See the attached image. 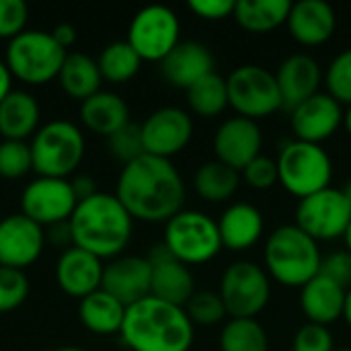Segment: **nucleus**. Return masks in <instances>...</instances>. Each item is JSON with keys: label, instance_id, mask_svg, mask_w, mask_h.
<instances>
[{"label": "nucleus", "instance_id": "obj_33", "mask_svg": "<svg viewBox=\"0 0 351 351\" xmlns=\"http://www.w3.org/2000/svg\"><path fill=\"white\" fill-rule=\"evenodd\" d=\"M97 64L103 80L111 84H123L138 74L142 58L134 51V47L128 41H113L103 47Z\"/></svg>", "mask_w": 351, "mask_h": 351}, {"label": "nucleus", "instance_id": "obj_44", "mask_svg": "<svg viewBox=\"0 0 351 351\" xmlns=\"http://www.w3.org/2000/svg\"><path fill=\"white\" fill-rule=\"evenodd\" d=\"M234 0H191L189 10L204 21H224L234 14Z\"/></svg>", "mask_w": 351, "mask_h": 351}, {"label": "nucleus", "instance_id": "obj_51", "mask_svg": "<svg viewBox=\"0 0 351 351\" xmlns=\"http://www.w3.org/2000/svg\"><path fill=\"white\" fill-rule=\"evenodd\" d=\"M343 241H346V251L351 253V224L350 228H348V232H346V237H343Z\"/></svg>", "mask_w": 351, "mask_h": 351}, {"label": "nucleus", "instance_id": "obj_53", "mask_svg": "<svg viewBox=\"0 0 351 351\" xmlns=\"http://www.w3.org/2000/svg\"><path fill=\"white\" fill-rule=\"evenodd\" d=\"M56 351H86V350H82V348H74V346H66V348H60V350H56Z\"/></svg>", "mask_w": 351, "mask_h": 351}, {"label": "nucleus", "instance_id": "obj_11", "mask_svg": "<svg viewBox=\"0 0 351 351\" xmlns=\"http://www.w3.org/2000/svg\"><path fill=\"white\" fill-rule=\"evenodd\" d=\"M181 23L173 8L150 4L138 10L128 29V43L142 62H162L181 43Z\"/></svg>", "mask_w": 351, "mask_h": 351}, {"label": "nucleus", "instance_id": "obj_18", "mask_svg": "<svg viewBox=\"0 0 351 351\" xmlns=\"http://www.w3.org/2000/svg\"><path fill=\"white\" fill-rule=\"evenodd\" d=\"M152 265L148 257L119 255L111 259L103 269L101 288L117 298L123 306H132L150 296Z\"/></svg>", "mask_w": 351, "mask_h": 351}, {"label": "nucleus", "instance_id": "obj_35", "mask_svg": "<svg viewBox=\"0 0 351 351\" xmlns=\"http://www.w3.org/2000/svg\"><path fill=\"white\" fill-rule=\"evenodd\" d=\"M323 84L327 93L343 107L351 105V47L339 51L327 66Z\"/></svg>", "mask_w": 351, "mask_h": 351}, {"label": "nucleus", "instance_id": "obj_4", "mask_svg": "<svg viewBox=\"0 0 351 351\" xmlns=\"http://www.w3.org/2000/svg\"><path fill=\"white\" fill-rule=\"evenodd\" d=\"M323 253L319 243L296 224H282L265 241L263 269L284 288H302L321 274Z\"/></svg>", "mask_w": 351, "mask_h": 351}, {"label": "nucleus", "instance_id": "obj_29", "mask_svg": "<svg viewBox=\"0 0 351 351\" xmlns=\"http://www.w3.org/2000/svg\"><path fill=\"white\" fill-rule=\"evenodd\" d=\"M58 82H60V88L70 99L82 103L101 90L103 76H101L97 60H93L86 53L72 51L64 60V66L58 74Z\"/></svg>", "mask_w": 351, "mask_h": 351}, {"label": "nucleus", "instance_id": "obj_5", "mask_svg": "<svg viewBox=\"0 0 351 351\" xmlns=\"http://www.w3.org/2000/svg\"><path fill=\"white\" fill-rule=\"evenodd\" d=\"M68 51L53 39L51 33L39 29H27L8 41L4 64L12 78L23 84L41 86L49 80H58Z\"/></svg>", "mask_w": 351, "mask_h": 351}, {"label": "nucleus", "instance_id": "obj_2", "mask_svg": "<svg viewBox=\"0 0 351 351\" xmlns=\"http://www.w3.org/2000/svg\"><path fill=\"white\" fill-rule=\"evenodd\" d=\"M68 224L72 232V247L90 253L101 261L119 257L134 234V218L115 193L105 191L78 202Z\"/></svg>", "mask_w": 351, "mask_h": 351}, {"label": "nucleus", "instance_id": "obj_19", "mask_svg": "<svg viewBox=\"0 0 351 351\" xmlns=\"http://www.w3.org/2000/svg\"><path fill=\"white\" fill-rule=\"evenodd\" d=\"M148 261L152 265V286H150V296L175 304V306H183L189 302V298L195 294V282H193V274L191 269L177 261L167 249L165 245H156L150 255Z\"/></svg>", "mask_w": 351, "mask_h": 351}, {"label": "nucleus", "instance_id": "obj_48", "mask_svg": "<svg viewBox=\"0 0 351 351\" xmlns=\"http://www.w3.org/2000/svg\"><path fill=\"white\" fill-rule=\"evenodd\" d=\"M10 90H12V74L4 64V60H0V103L8 97Z\"/></svg>", "mask_w": 351, "mask_h": 351}, {"label": "nucleus", "instance_id": "obj_38", "mask_svg": "<svg viewBox=\"0 0 351 351\" xmlns=\"http://www.w3.org/2000/svg\"><path fill=\"white\" fill-rule=\"evenodd\" d=\"M29 296V280L25 271L0 265V315L16 311Z\"/></svg>", "mask_w": 351, "mask_h": 351}, {"label": "nucleus", "instance_id": "obj_40", "mask_svg": "<svg viewBox=\"0 0 351 351\" xmlns=\"http://www.w3.org/2000/svg\"><path fill=\"white\" fill-rule=\"evenodd\" d=\"M241 179L257 191H267L271 187H276L280 183L278 177V162L271 156L259 154L255 160H251L243 171H241Z\"/></svg>", "mask_w": 351, "mask_h": 351}, {"label": "nucleus", "instance_id": "obj_52", "mask_svg": "<svg viewBox=\"0 0 351 351\" xmlns=\"http://www.w3.org/2000/svg\"><path fill=\"white\" fill-rule=\"evenodd\" d=\"M343 193L348 195V199L351 202V175H350V179H348V183H346V187H343Z\"/></svg>", "mask_w": 351, "mask_h": 351}, {"label": "nucleus", "instance_id": "obj_10", "mask_svg": "<svg viewBox=\"0 0 351 351\" xmlns=\"http://www.w3.org/2000/svg\"><path fill=\"white\" fill-rule=\"evenodd\" d=\"M218 294L230 319H257L271 300V280L261 265L237 261L224 269Z\"/></svg>", "mask_w": 351, "mask_h": 351}, {"label": "nucleus", "instance_id": "obj_8", "mask_svg": "<svg viewBox=\"0 0 351 351\" xmlns=\"http://www.w3.org/2000/svg\"><path fill=\"white\" fill-rule=\"evenodd\" d=\"M162 245L177 261L185 263L187 267L210 263L224 249L218 220L199 210L185 208L165 224Z\"/></svg>", "mask_w": 351, "mask_h": 351}, {"label": "nucleus", "instance_id": "obj_47", "mask_svg": "<svg viewBox=\"0 0 351 351\" xmlns=\"http://www.w3.org/2000/svg\"><path fill=\"white\" fill-rule=\"evenodd\" d=\"M51 243H56V245H68V247H72V232H70V224L68 222H64V224H56V226H51L49 230H47V234H45Z\"/></svg>", "mask_w": 351, "mask_h": 351}, {"label": "nucleus", "instance_id": "obj_3", "mask_svg": "<svg viewBox=\"0 0 351 351\" xmlns=\"http://www.w3.org/2000/svg\"><path fill=\"white\" fill-rule=\"evenodd\" d=\"M119 335L132 351H189L195 325L183 306L148 296L128 306Z\"/></svg>", "mask_w": 351, "mask_h": 351}, {"label": "nucleus", "instance_id": "obj_49", "mask_svg": "<svg viewBox=\"0 0 351 351\" xmlns=\"http://www.w3.org/2000/svg\"><path fill=\"white\" fill-rule=\"evenodd\" d=\"M343 130L348 132V136L351 138V105L343 109Z\"/></svg>", "mask_w": 351, "mask_h": 351}, {"label": "nucleus", "instance_id": "obj_9", "mask_svg": "<svg viewBox=\"0 0 351 351\" xmlns=\"http://www.w3.org/2000/svg\"><path fill=\"white\" fill-rule=\"evenodd\" d=\"M228 107L237 115L259 121L284 109L276 72L259 64H243L226 76Z\"/></svg>", "mask_w": 351, "mask_h": 351}, {"label": "nucleus", "instance_id": "obj_26", "mask_svg": "<svg viewBox=\"0 0 351 351\" xmlns=\"http://www.w3.org/2000/svg\"><path fill=\"white\" fill-rule=\"evenodd\" d=\"M39 117H41V109L37 99L23 88H12L8 97L0 103L2 140L27 142L37 134Z\"/></svg>", "mask_w": 351, "mask_h": 351}, {"label": "nucleus", "instance_id": "obj_6", "mask_svg": "<svg viewBox=\"0 0 351 351\" xmlns=\"http://www.w3.org/2000/svg\"><path fill=\"white\" fill-rule=\"evenodd\" d=\"M31 160L37 177L68 179L84 158V134L68 119L47 121L31 138Z\"/></svg>", "mask_w": 351, "mask_h": 351}, {"label": "nucleus", "instance_id": "obj_46", "mask_svg": "<svg viewBox=\"0 0 351 351\" xmlns=\"http://www.w3.org/2000/svg\"><path fill=\"white\" fill-rule=\"evenodd\" d=\"M51 35H53V39L68 51V47H72L74 43H76V29L72 27V25H68V23H60L53 31H49Z\"/></svg>", "mask_w": 351, "mask_h": 351}, {"label": "nucleus", "instance_id": "obj_43", "mask_svg": "<svg viewBox=\"0 0 351 351\" xmlns=\"http://www.w3.org/2000/svg\"><path fill=\"white\" fill-rule=\"evenodd\" d=\"M321 274L329 280L337 282L341 288H351V253L350 251H335L323 257Z\"/></svg>", "mask_w": 351, "mask_h": 351}, {"label": "nucleus", "instance_id": "obj_36", "mask_svg": "<svg viewBox=\"0 0 351 351\" xmlns=\"http://www.w3.org/2000/svg\"><path fill=\"white\" fill-rule=\"evenodd\" d=\"M185 313H187V317L191 319L193 325H204V327L218 325L228 317L220 294L212 292V290L195 292L189 298V302L185 304Z\"/></svg>", "mask_w": 351, "mask_h": 351}, {"label": "nucleus", "instance_id": "obj_42", "mask_svg": "<svg viewBox=\"0 0 351 351\" xmlns=\"http://www.w3.org/2000/svg\"><path fill=\"white\" fill-rule=\"evenodd\" d=\"M29 6L23 0H0V39H14L27 31Z\"/></svg>", "mask_w": 351, "mask_h": 351}, {"label": "nucleus", "instance_id": "obj_16", "mask_svg": "<svg viewBox=\"0 0 351 351\" xmlns=\"http://www.w3.org/2000/svg\"><path fill=\"white\" fill-rule=\"evenodd\" d=\"M212 148L216 160L241 173L251 160L261 154L263 132L257 121L234 115L218 125L212 140Z\"/></svg>", "mask_w": 351, "mask_h": 351}, {"label": "nucleus", "instance_id": "obj_32", "mask_svg": "<svg viewBox=\"0 0 351 351\" xmlns=\"http://www.w3.org/2000/svg\"><path fill=\"white\" fill-rule=\"evenodd\" d=\"M187 103H189V109L204 119L218 117L220 113L228 109L226 78L216 72L204 76L187 90Z\"/></svg>", "mask_w": 351, "mask_h": 351}, {"label": "nucleus", "instance_id": "obj_22", "mask_svg": "<svg viewBox=\"0 0 351 351\" xmlns=\"http://www.w3.org/2000/svg\"><path fill=\"white\" fill-rule=\"evenodd\" d=\"M286 25L294 41L304 47H319L335 35L337 12L325 0H300L292 2Z\"/></svg>", "mask_w": 351, "mask_h": 351}, {"label": "nucleus", "instance_id": "obj_17", "mask_svg": "<svg viewBox=\"0 0 351 351\" xmlns=\"http://www.w3.org/2000/svg\"><path fill=\"white\" fill-rule=\"evenodd\" d=\"M45 230L27 216L10 214L0 220V265L25 271L43 253Z\"/></svg>", "mask_w": 351, "mask_h": 351}, {"label": "nucleus", "instance_id": "obj_25", "mask_svg": "<svg viewBox=\"0 0 351 351\" xmlns=\"http://www.w3.org/2000/svg\"><path fill=\"white\" fill-rule=\"evenodd\" d=\"M348 290L327 276L319 274L300 288V308L308 323L329 327L343 319Z\"/></svg>", "mask_w": 351, "mask_h": 351}, {"label": "nucleus", "instance_id": "obj_12", "mask_svg": "<svg viewBox=\"0 0 351 351\" xmlns=\"http://www.w3.org/2000/svg\"><path fill=\"white\" fill-rule=\"evenodd\" d=\"M294 224L317 243L343 239L351 224V202L343 189L327 187L298 202Z\"/></svg>", "mask_w": 351, "mask_h": 351}, {"label": "nucleus", "instance_id": "obj_39", "mask_svg": "<svg viewBox=\"0 0 351 351\" xmlns=\"http://www.w3.org/2000/svg\"><path fill=\"white\" fill-rule=\"evenodd\" d=\"M107 146H109V152L123 165H130L132 160L146 154L144 152V142H142V130L134 121H130L119 132L109 136Z\"/></svg>", "mask_w": 351, "mask_h": 351}, {"label": "nucleus", "instance_id": "obj_50", "mask_svg": "<svg viewBox=\"0 0 351 351\" xmlns=\"http://www.w3.org/2000/svg\"><path fill=\"white\" fill-rule=\"evenodd\" d=\"M343 321L351 327V288L348 290V298H346V311H343Z\"/></svg>", "mask_w": 351, "mask_h": 351}, {"label": "nucleus", "instance_id": "obj_13", "mask_svg": "<svg viewBox=\"0 0 351 351\" xmlns=\"http://www.w3.org/2000/svg\"><path fill=\"white\" fill-rule=\"evenodd\" d=\"M78 199L68 179L37 177L21 193V214L41 228L70 222Z\"/></svg>", "mask_w": 351, "mask_h": 351}, {"label": "nucleus", "instance_id": "obj_15", "mask_svg": "<svg viewBox=\"0 0 351 351\" xmlns=\"http://www.w3.org/2000/svg\"><path fill=\"white\" fill-rule=\"evenodd\" d=\"M343 105L327 90L317 93L304 103L290 109V128L294 140L321 144L333 138L343 128Z\"/></svg>", "mask_w": 351, "mask_h": 351}, {"label": "nucleus", "instance_id": "obj_34", "mask_svg": "<svg viewBox=\"0 0 351 351\" xmlns=\"http://www.w3.org/2000/svg\"><path fill=\"white\" fill-rule=\"evenodd\" d=\"M220 351H269V337L257 319H230L220 331Z\"/></svg>", "mask_w": 351, "mask_h": 351}, {"label": "nucleus", "instance_id": "obj_1", "mask_svg": "<svg viewBox=\"0 0 351 351\" xmlns=\"http://www.w3.org/2000/svg\"><path fill=\"white\" fill-rule=\"evenodd\" d=\"M115 197L134 220L167 224L183 210L185 181L173 160L142 154L130 165H123L117 177Z\"/></svg>", "mask_w": 351, "mask_h": 351}, {"label": "nucleus", "instance_id": "obj_20", "mask_svg": "<svg viewBox=\"0 0 351 351\" xmlns=\"http://www.w3.org/2000/svg\"><path fill=\"white\" fill-rule=\"evenodd\" d=\"M103 261L78 247H68L58 257L56 263V284L58 288L76 300L90 296L101 290L103 284Z\"/></svg>", "mask_w": 351, "mask_h": 351}, {"label": "nucleus", "instance_id": "obj_21", "mask_svg": "<svg viewBox=\"0 0 351 351\" xmlns=\"http://www.w3.org/2000/svg\"><path fill=\"white\" fill-rule=\"evenodd\" d=\"M323 78H325V72L313 56L308 53L288 56L276 72L284 107L294 109L296 105L321 93Z\"/></svg>", "mask_w": 351, "mask_h": 351}, {"label": "nucleus", "instance_id": "obj_7", "mask_svg": "<svg viewBox=\"0 0 351 351\" xmlns=\"http://www.w3.org/2000/svg\"><path fill=\"white\" fill-rule=\"evenodd\" d=\"M276 162L280 185L298 202L331 187L333 160L321 144L290 140L282 146Z\"/></svg>", "mask_w": 351, "mask_h": 351}, {"label": "nucleus", "instance_id": "obj_31", "mask_svg": "<svg viewBox=\"0 0 351 351\" xmlns=\"http://www.w3.org/2000/svg\"><path fill=\"white\" fill-rule=\"evenodd\" d=\"M241 173L230 169L220 160H208L197 167L193 173V189L195 193L210 204H224L234 197L241 187Z\"/></svg>", "mask_w": 351, "mask_h": 351}, {"label": "nucleus", "instance_id": "obj_24", "mask_svg": "<svg viewBox=\"0 0 351 351\" xmlns=\"http://www.w3.org/2000/svg\"><path fill=\"white\" fill-rule=\"evenodd\" d=\"M160 72L171 86L189 90L197 80L214 72V56L199 41H181L160 62Z\"/></svg>", "mask_w": 351, "mask_h": 351}, {"label": "nucleus", "instance_id": "obj_23", "mask_svg": "<svg viewBox=\"0 0 351 351\" xmlns=\"http://www.w3.org/2000/svg\"><path fill=\"white\" fill-rule=\"evenodd\" d=\"M220 241L226 251L243 253L255 247L265 230V218L261 210L249 202L230 204L218 218Z\"/></svg>", "mask_w": 351, "mask_h": 351}, {"label": "nucleus", "instance_id": "obj_14", "mask_svg": "<svg viewBox=\"0 0 351 351\" xmlns=\"http://www.w3.org/2000/svg\"><path fill=\"white\" fill-rule=\"evenodd\" d=\"M140 130L144 152L171 160L189 146L193 138V119L181 107H160L140 123Z\"/></svg>", "mask_w": 351, "mask_h": 351}, {"label": "nucleus", "instance_id": "obj_28", "mask_svg": "<svg viewBox=\"0 0 351 351\" xmlns=\"http://www.w3.org/2000/svg\"><path fill=\"white\" fill-rule=\"evenodd\" d=\"M128 306H123L117 298L107 294L103 288L82 298L78 304V319L84 329L93 335H119L123 327Z\"/></svg>", "mask_w": 351, "mask_h": 351}, {"label": "nucleus", "instance_id": "obj_45", "mask_svg": "<svg viewBox=\"0 0 351 351\" xmlns=\"http://www.w3.org/2000/svg\"><path fill=\"white\" fill-rule=\"evenodd\" d=\"M70 183H72V189H74V195L78 202H84V199L93 197L95 193H99L97 183L90 175H76Z\"/></svg>", "mask_w": 351, "mask_h": 351}, {"label": "nucleus", "instance_id": "obj_27", "mask_svg": "<svg viewBox=\"0 0 351 351\" xmlns=\"http://www.w3.org/2000/svg\"><path fill=\"white\" fill-rule=\"evenodd\" d=\"M80 121L88 132L109 138L130 123V107L117 93L99 90L80 103Z\"/></svg>", "mask_w": 351, "mask_h": 351}, {"label": "nucleus", "instance_id": "obj_41", "mask_svg": "<svg viewBox=\"0 0 351 351\" xmlns=\"http://www.w3.org/2000/svg\"><path fill=\"white\" fill-rule=\"evenodd\" d=\"M290 351H335V339L329 327L306 323L296 331Z\"/></svg>", "mask_w": 351, "mask_h": 351}, {"label": "nucleus", "instance_id": "obj_37", "mask_svg": "<svg viewBox=\"0 0 351 351\" xmlns=\"http://www.w3.org/2000/svg\"><path fill=\"white\" fill-rule=\"evenodd\" d=\"M29 171H33L31 146L27 142L2 140L0 142V177L14 181V179H23Z\"/></svg>", "mask_w": 351, "mask_h": 351}, {"label": "nucleus", "instance_id": "obj_30", "mask_svg": "<svg viewBox=\"0 0 351 351\" xmlns=\"http://www.w3.org/2000/svg\"><path fill=\"white\" fill-rule=\"evenodd\" d=\"M290 8V0H239L232 16L241 25V29L263 35L286 25Z\"/></svg>", "mask_w": 351, "mask_h": 351}, {"label": "nucleus", "instance_id": "obj_54", "mask_svg": "<svg viewBox=\"0 0 351 351\" xmlns=\"http://www.w3.org/2000/svg\"><path fill=\"white\" fill-rule=\"evenodd\" d=\"M335 351H351V350H335Z\"/></svg>", "mask_w": 351, "mask_h": 351}]
</instances>
